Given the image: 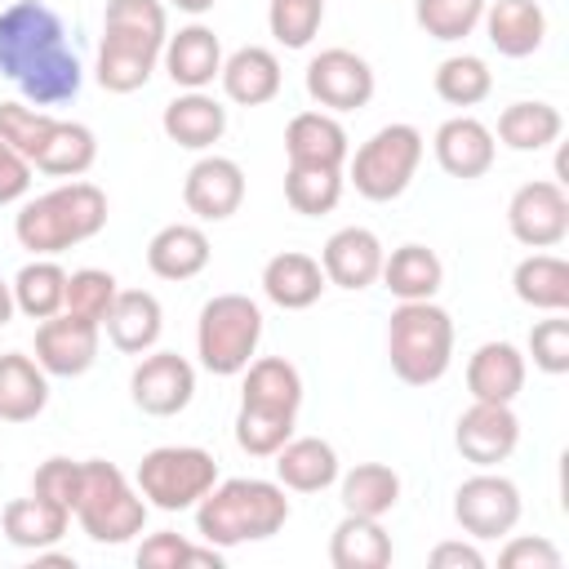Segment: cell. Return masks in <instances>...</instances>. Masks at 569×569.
Returning a JSON list of instances; mask_svg holds the SVG:
<instances>
[{
  "mask_svg": "<svg viewBox=\"0 0 569 569\" xmlns=\"http://www.w3.org/2000/svg\"><path fill=\"white\" fill-rule=\"evenodd\" d=\"M0 76L13 80L31 107H58L80 93V58L49 4L18 0L0 9Z\"/></svg>",
  "mask_w": 569,
  "mask_h": 569,
  "instance_id": "1",
  "label": "cell"
},
{
  "mask_svg": "<svg viewBox=\"0 0 569 569\" xmlns=\"http://www.w3.org/2000/svg\"><path fill=\"white\" fill-rule=\"evenodd\" d=\"M289 520V498L280 480H258V476H236L218 480L200 502H196V529L213 547H240V542H262L280 533Z\"/></svg>",
  "mask_w": 569,
  "mask_h": 569,
  "instance_id": "2",
  "label": "cell"
},
{
  "mask_svg": "<svg viewBox=\"0 0 569 569\" xmlns=\"http://www.w3.org/2000/svg\"><path fill=\"white\" fill-rule=\"evenodd\" d=\"M107 227V196L102 187L71 178L36 200H27L13 218V236L22 249H31L36 258H53L71 244L93 240Z\"/></svg>",
  "mask_w": 569,
  "mask_h": 569,
  "instance_id": "3",
  "label": "cell"
},
{
  "mask_svg": "<svg viewBox=\"0 0 569 569\" xmlns=\"http://www.w3.org/2000/svg\"><path fill=\"white\" fill-rule=\"evenodd\" d=\"M387 356L391 373L409 387H431L445 378L453 360V320L431 298L400 302L387 320Z\"/></svg>",
  "mask_w": 569,
  "mask_h": 569,
  "instance_id": "4",
  "label": "cell"
},
{
  "mask_svg": "<svg viewBox=\"0 0 569 569\" xmlns=\"http://www.w3.org/2000/svg\"><path fill=\"white\" fill-rule=\"evenodd\" d=\"M71 516L80 520V529L93 542L120 547L133 533H142V525H147V498L138 493V485H129V476L116 462L84 458L80 462V498H76V511Z\"/></svg>",
  "mask_w": 569,
  "mask_h": 569,
  "instance_id": "5",
  "label": "cell"
},
{
  "mask_svg": "<svg viewBox=\"0 0 569 569\" xmlns=\"http://www.w3.org/2000/svg\"><path fill=\"white\" fill-rule=\"evenodd\" d=\"M262 342V311L249 293H213L196 320V356L209 373L236 378Z\"/></svg>",
  "mask_w": 569,
  "mask_h": 569,
  "instance_id": "6",
  "label": "cell"
},
{
  "mask_svg": "<svg viewBox=\"0 0 569 569\" xmlns=\"http://www.w3.org/2000/svg\"><path fill=\"white\" fill-rule=\"evenodd\" d=\"M133 480H138V493L147 498V507L187 511L218 485V462L209 449H196V445H160V449L142 453Z\"/></svg>",
  "mask_w": 569,
  "mask_h": 569,
  "instance_id": "7",
  "label": "cell"
},
{
  "mask_svg": "<svg viewBox=\"0 0 569 569\" xmlns=\"http://www.w3.org/2000/svg\"><path fill=\"white\" fill-rule=\"evenodd\" d=\"M347 160H351L356 191L365 200H373V204H387V200H396V196L409 191V182H413V173L422 164V133L413 124H400V120L396 124H382Z\"/></svg>",
  "mask_w": 569,
  "mask_h": 569,
  "instance_id": "8",
  "label": "cell"
},
{
  "mask_svg": "<svg viewBox=\"0 0 569 569\" xmlns=\"http://www.w3.org/2000/svg\"><path fill=\"white\" fill-rule=\"evenodd\" d=\"M453 520L471 538H507L520 525V489L507 476L480 467L471 480L458 485V493H453Z\"/></svg>",
  "mask_w": 569,
  "mask_h": 569,
  "instance_id": "9",
  "label": "cell"
},
{
  "mask_svg": "<svg viewBox=\"0 0 569 569\" xmlns=\"http://www.w3.org/2000/svg\"><path fill=\"white\" fill-rule=\"evenodd\" d=\"M507 227L525 249H556L569 236V196L560 182L538 178L516 187L507 204Z\"/></svg>",
  "mask_w": 569,
  "mask_h": 569,
  "instance_id": "10",
  "label": "cell"
},
{
  "mask_svg": "<svg viewBox=\"0 0 569 569\" xmlns=\"http://www.w3.org/2000/svg\"><path fill=\"white\" fill-rule=\"evenodd\" d=\"M373 89H378L373 67L351 49H320L307 62V93L325 111H360L369 107Z\"/></svg>",
  "mask_w": 569,
  "mask_h": 569,
  "instance_id": "11",
  "label": "cell"
},
{
  "mask_svg": "<svg viewBox=\"0 0 569 569\" xmlns=\"http://www.w3.org/2000/svg\"><path fill=\"white\" fill-rule=\"evenodd\" d=\"M129 396L142 413L151 418H173L191 405L196 396V369L187 356L178 351H151L138 360L133 378H129Z\"/></svg>",
  "mask_w": 569,
  "mask_h": 569,
  "instance_id": "12",
  "label": "cell"
},
{
  "mask_svg": "<svg viewBox=\"0 0 569 569\" xmlns=\"http://www.w3.org/2000/svg\"><path fill=\"white\" fill-rule=\"evenodd\" d=\"M98 338H102V325L58 311L36 329V365L49 378H80L98 360Z\"/></svg>",
  "mask_w": 569,
  "mask_h": 569,
  "instance_id": "13",
  "label": "cell"
},
{
  "mask_svg": "<svg viewBox=\"0 0 569 569\" xmlns=\"http://www.w3.org/2000/svg\"><path fill=\"white\" fill-rule=\"evenodd\" d=\"M453 445L471 467H498L516 453L520 445V418L511 405L493 400H471V409L453 427Z\"/></svg>",
  "mask_w": 569,
  "mask_h": 569,
  "instance_id": "14",
  "label": "cell"
},
{
  "mask_svg": "<svg viewBox=\"0 0 569 569\" xmlns=\"http://www.w3.org/2000/svg\"><path fill=\"white\" fill-rule=\"evenodd\" d=\"M182 200L200 222H222L244 204V169L231 156H200L182 178Z\"/></svg>",
  "mask_w": 569,
  "mask_h": 569,
  "instance_id": "15",
  "label": "cell"
},
{
  "mask_svg": "<svg viewBox=\"0 0 569 569\" xmlns=\"http://www.w3.org/2000/svg\"><path fill=\"white\" fill-rule=\"evenodd\" d=\"M382 258H387V249L369 227H342L320 249L325 280L338 284V289H351V293L369 289L382 276Z\"/></svg>",
  "mask_w": 569,
  "mask_h": 569,
  "instance_id": "16",
  "label": "cell"
},
{
  "mask_svg": "<svg viewBox=\"0 0 569 569\" xmlns=\"http://www.w3.org/2000/svg\"><path fill=\"white\" fill-rule=\"evenodd\" d=\"M431 147H436V164H440L449 178H462V182L485 178V173L493 169V156H498L493 129H489L485 120H476V116H453V120H445V124L436 129Z\"/></svg>",
  "mask_w": 569,
  "mask_h": 569,
  "instance_id": "17",
  "label": "cell"
},
{
  "mask_svg": "<svg viewBox=\"0 0 569 569\" xmlns=\"http://www.w3.org/2000/svg\"><path fill=\"white\" fill-rule=\"evenodd\" d=\"M160 62H164V71L178 89H209L222 71V44L204 22H191V27H182L178 36L164 40Z\"/></svg>",
  "mask_w": 569,
  "mask_h": 569,
  "instance_id": "18",
  "label": "cell"
},
{
  "mask_svg": "<svg viewBox=\"0 0 569 569\" xmlns=\"http://www.w3.org/2000/svg\"><path fill=\"white\" fill-rule=\"evenodd\" d=\"M160 129L169 142L187 147V151H209L222 133H227V107L218 98H209L204 89H182L164 116H160Z\"/></svg>",
  "mask_w": 569,
  "mask_h": 569,
  "instance_id": "19",
  "label": "cell"
},
{
  "mask_svg": "<svg viewBox=\"0 0 569 569\" xmlns=\"http://www.w3.org/2000/svg\"><path fill=\"white\" fill-rule=\"evenodd\" d=\"M284 156L289 164H320V169H342L351 147L347 129L338 124L333 111H298L284 129Z\"/></svg>",
  "mask_w": 569,
  "mask_h": 569,
  "instance_id": "20",
  "label": "cell"
},
{
  "mask_svg": "<svg viewBox=\"0 0 569 569\" xmlns=\"http://www.w3.org/2000/svg\"><path fill=\"white\" fill-rule=\"evenodd\" d=\"M325 284H329V280H325L320 258L298 253V249L276 253V258H267V267H262V293H267L280 311H307V307H316L320 293H325Z\"/></svg>",
  "mask_w": 569,
  "mask_h": 569,
  "instance_id": "21",
  "label": "cell"
},
{
  "mask_svg": "<svg viewBox=\"0 0 569 569\" xmlns=\"http://www.w3.org/2000/svg\"><path fill=\"white\" fill-rule=\"evenodd\" d=\"M107 338L116 351L124 356H142L160 342V329H164V311H160V298L147 293V289H120L107 320H102Z\"/></svg>",
  "mask_w": 569,
  "mask_h": 569,
  "instance_id": "22",
  "label": "cell"
},
{
  "mask_svg": "<svg viewBox=\"0 0 569 569\" xmlns=\"http://www.w3.org/2000/svg\"><path fill=\"white\" fill-rule=\"evenodd\" d=\"M485 36L502 58H529L547 40V13L538 0H493L485 13Z\"/></svg>",
  "mask_w": 569,
  "mask_h": 569,
  "instance_id": "23",
  "label": "cell"
},
{
  "mask_svg": "<svg viewBox=\"0 0 569 569\" xmlns=\"http://www.w3.org/2000/svg\"><path fill=\"white\" fill-rule=\"evenodd\" d=\"M467 391L471 400L511 405L525 391V351L511 342H480L467 360Z\"/></svg>",
  "mask_w": 569,
  "mask_h": 569,
  "instance_id": "24",
  "label": "cell"
},
{
  "mask_svg": "<svg viewBox=\"0 0 569 569\" xmlns=\"http://www.w3.org/2000/svg\"><path fill=\"white\" fill-rule=\"evenodd\" d=\"M156 62H160V44L138 40V36L102 31V44H98V84L107 93H138L151 80Z\"/></svg>",
  "mask_w": 569,
  "mask_h": 569,
  "instance_id": "25",
  "label": "cell"
},
{
  "mask_svg": "<svg viewBox=\"0 0 569 569\" xmlns=\"http://www.w3.org/2000/svg\"><path fill=\"white\" fill-rule=\"evenodd\" d=\"M218 80H222V93L231 98V102H240V107H262V102H271L276 93H280V58L271 53V49H262V44H244V49H236L231 58H222V71H218Z\"/></svg>",
  "mask_w": 569,
  "mask_h": 569,
  "instance_id": "26",
  "label": "cell"
},
{
  "mask_svg": "<svg viewBox=\"0 0 569 569\" xmlns=\"http://www.w3.org/2000/svg\"><path fill=\"white\" fill-rule=\"evenodd\" d=\"M276 480L293 493H320L338 480V453L320 436H289L276 449Z\"/></svg>",
  "mask_w": 569,
  "mask_h": 569,
  "instance_id": "27",
  "label": "cell"
},
{
  "mask_svg": "<svg viewBox=\"0 0 569 569\" xmlns=\"http://www.w3.org/2000/svg\"><path fill=\"white\" fill-rule=\"evenodd\" d=\"M147 267L160 280H191L209 267V236L196 222H169L147 240Z\"/></svg>",
  "mask_w": 569,
  "mask_h": 569,
  "instance_id": "28",
  "label": "cell"
},
{
  "mask_svg": "<svg viewBox=\"0 0 569 569\" xmlns=\"http://www.w3.org/2000/svg\"><path fill=\"white\" fill-rule=\"evenodd\" d=\"M49 405V373L22 356L4 351L0 356V422H31Z\"/></svg>",
  "mask_w": 569,
  "mask_h": 569,
  "instance_id": "29",
  "label": "cell"
},
{
  "mask_svg": "<svg viewBox=\"0 0 569 569\" xmlns=\"http://www.w3.org/2000/svg\"><path fill=\"white\" fill-rule=\"evenodd\" d=\"M67 525H71V511L67 507H58V502H49V498H13V502H4V511H0V529H4V538L13 542V547H22V551H44V547H53L62 533H67Z\"/></svg>",
  "mask_w": 569,
  "mask_h": 569,
  "instance_id": "30",
  "label": "cell"
},
{
  "mask_svg": "<svg viewBox=\"0 0 569 569\" xmlns=\"http://www.w3.org/2000/svg\"><path fill=\"white\" fill-rule=\"evenodd\" d=\"M329 560L333 569H382L391 565V533L373 516H342L329 538Z\"/></svg>",
  "mask_w": 569,
  "mask_h": 569,
  "instance_id": "31",
  "label": "cell"
},
{
  "mask_svg": "<svg viewBox=\"0 0 569 569\" xmlns=\"http://www.w3.org/2000/svg\"><path fill=\"white\" fill-rule=\"evenodd\" d=\"M240 405L276 409V413H298V405H302V373H298L284 356L249 360V365H244Z\"/></svg>",
  "mask_w": 569,
  "mask_h": 569,
  "instance_id": "32",
  "label": "cell"
},
{
  "mask_svg": "<svg viewBox=\"0 0 569 569\" xmlns=\"http://www.w3.org/2000/svg\"><path fill=\"white\" fill-rule=\"evenodd\" d=\"M400 302H422L436 298L440 280H445V262L427 249V244H400L382 258V276H378Z\"/></svg>",
  "mask_w": 569,
  "mask_h": 569,
  "instance_id": "33",
  "label": "cell"
},
{
  "mask_svg": "<svg viewBox=\"0 0 569 569\" xmlns=\"http://www.w3.org/2000/svg\"><path fill=\"white\" fill-rule=\"evenodd\" d=\"M511 289L533 311H565L569 307V262L556 253H529L516 262Z\"/></svg>",
  "mask_w": 569,
  "mask_h": 569,
  "instance_id": "34",
  "label": "cell"
},
{
  "mask_svg": "<svg viewBox=\"0 0 569 569\" xmlns=\"http://www.w3.org/2000/svg\"><path fill=\"white\" fill-rule=\"evenodd\" d=\"M98 160V138L89 124L80 120H53V133L49 142L40 147V156L31 160V169L40 173H53V178H80L89 173Z\"/></svg>",
  "mask_w": 569,
  "mask_h": 569,
  "instance_id": "35",
  "label": "cell"
},
{
  "mask_svg": "<svg viewBox=\"0 0 569 569\" xmlns=\"http://www.w3.org/2000/svg\"><path fill=\"white\" fill-rule=\"evenodd\" d=\"M400 502V476L387 462H356L342 476V507L351 516H373L382 520Z\"/></svg>",
  "mask_w": 569,
  "mask_h": 569,
  "instance_id": "36",
  "label": "cell"
},
{
  "mask_svg": "<svg viewBox=\"0 0 569 569\" xmlns=\"http://www.w3.org/2000/svg\"><path fill=\"white\" fill-rule=\"evenodd\" d=\"M560 129H565V120L551 102H511L498 116V138L511 151H542L560 138Z\"/></svg>",
  "mask_w": 569,
  "mask_h": 569,
  "instance_id": "37",
  "label": "cell"
},
{
  "mask_svg": "<svg viewBox=\"0 0 569 569\" xmlns=\"http://www.w3.org/2000/svg\"><path fill=\"white\" fill-rule=\"evenodd\" d=\"M67 298V271L53 258H36L13 276V307L31 320H49L62 311Z\"/></svg>",
  "mask_w": 569,
  "mask_h": 569,
  "instance_id": "38",
  "label": "cell"
},
{
  "mask_svg": "<svg viewBox=\"0 0 569 569\" xmlns=\"http://www.w3.org/2000/svg\"><path fill=\"white\" fill-rule=\"evenodd\" d=\"M284 200L302 218H320V213L338 209V200H342V169L289 164V173H284Z\"/></svg>",
  "mask_w": 569,
  "mask_h": 569,
  "instance_id": "39",
  "label": "cell"
},
{
  "mask_svg": "<svg viewBox=\"0 0 569 569\" xmlns=\"http://www.w3.org/2000/svg\"><path fill=\"white\" fill-rule=\"evenodd\" d=\"M436 93L449 102V107H476L493 93V71L485 67V58L476 53H453L436 67Z\"/></svg>",
  "mask_w": 569,
  "mask_h": 569,
  "instance_id": "40",
  "label": "cell"
},
{
  "mask_svg": "<svg viewBox=\"0 0 569 569\" xmlns=\"http://www.w3.org/2000/svg\"><path fill=\"white\" fill-rule=\"evenodd\" d=\"M102 31L138 36V40H151V44L164 49V40H169V13H164V0H107Z\"/></svg>",
  "mask_w": 569,
  "mask_h": 569,
  "instance_id": "41",
  "label": "cell"
},
{
  "mask_svg": "<svg viewBox=\"0 0 569 569\" xmlns=\"http://www.w3.org/2000/svg\"><path fill=\"white\" fill-rule=\"evenodd\" d=\"M116 293H120V284H116V276H111V271H102V267H80V271H71V276H67L62 311H71V316H80V320L102 325V320H107V311H111V302H116Z\"/></svg>",
  "mask_w": 569,
  "mask_h": 569,
  "instance_id": "42",
  "label": "cell"
},
{
  "mask_svg": "<svg viewBox=\"0 0 569 569\" xmlns=\"http://www.w3.org/2000/svg\"><path fill=\"white\" fill-rule=\"evenodd\" d=\"M293 418L298 413H276V409H253L240 405L236 413V445L253 458H276V449L293 436Z\"/></svg>",
  "mask_w": 569,
  "mask_h": 569,
  "instance_id": "43",
  "label": "cell"
},
{
  "mask_svg": "<svg viewBox=\"0 0 569 569\" xmlns=\"http://www.w3.org/2000/svg\"><path fill=\"white\" fill-rule=\"evenodd\" d=\"M53 120L44 107H31V102H0V142H9L18 156L36 160L40 147L49 142L53 133Z\"/></svg>",
  "mask_w": 569,
  "mask_h": 569,
  "instance_id": "44",
  "label": "cell"
},
{
  "mask_svg": "<svg viewBox=\"0 0 569 569\" xmlns=\"http://www.w3.org/2000/svg\"><path fill=\"white\" fill-rule=\"evenodd\" d=\"M480 13H485V0H418V4H413L418 27H422L431 40H445V44L471 36L476 22H480Z\"/></svg>",
  "mask_w": 569,
  "mask_h": 569,
  "instance_id": "45",
  "label": "cell"
},
{
  "mask_svg": "<svg viewBox=\"0 0 569 569\" xmlns=\"http://www.w3.org/2000/svg\"><path fill=\"white\" fill-rule=\"evenodd\" d=\"M320 22H325V0H271L267 9V27L284 49H307Z\"/></svg>",
  "mask_w": 569,
  "mask_h": 569,
  "instance_id": "46",
  "label": "cell"
},
{
  "mask_svg": "<svg viewBox=\"0 0 569 569\" xmlns=\"http://www.w3.org/2000/svg\"><path fill=\"white\" fill-rule=\"evenodd\" d=\"M529 356L551 378L569 373V320L560 311H547V320H538L529 329Z\"/></svg>",
  "mask_w": 569,
  "mask_h": 569,
  "instance_id": "47",
  "label": "cell"
},
{
  "mask_svg": "<svg viewBox=\"0 0 569 569\" xmlns=\"http://www.w3.org/2000/svg\"><path fill=\"white\" fill-rule=\"evenodd\" d=\"M31 493L36 498H49L67 511H76V498H80V462L76 458H44L31 476Z\"/></svg>",
  "mask_w": 569,
  "mask_h": 569,
  "instance_id": "48",
  "label": "cell"
},
{
  "mask_svg": "<svg viewBox=\"0 0 569 569\" xmlns=\"http://www.w3.org/2000/svg\"><path fill=\"white\" fill-rule=\"evenodd\" d=\"M138 565L142 569H187L191 565V542L182 538V533H151V538H142V547H138Z\"/></svg>",
  "mask_w": 569,
  "mask_h": 569,
  "instance_id": "49",
  "label": "cell"
},
{
  "mask_svg": "<svg viewBox=\"0 0 569 569\" xmlns=\"http://www.w3.org/2000/svg\"><path fill=\"white\" fill-rule=\"evenodd\" d=\"M502 569H560V551L547 538H511L498 551Z\"/></svg>",
  "mask_w": 569,
  "mask_h": 569,
  "instance_id": "50",
  "label": "cell"
},
{
  "mask_svg": "<svg viewBox=\"0 0 569 569\" xmlns=\"http://www.w3.org/2000/svg\"><path fill=\"white\" fill-rule=\"evenodd\" d=\"M31 191V160L0 142V204H13Z\"/></svg>",
  "mask_w": 569,
  "mask_h": 569,
  "instance_id": "51",
  "label": "cell"
},
{
  "mask_svg": "<svg viewBox=\"0 0 569 569\" xmlns=\"http://www.w3.org/2000/svg\"><path fill=\"white\" fill-rule=\"evenodd\" d=\"M431 565L436 569H485V556L471 542H440L431 547Z\"/></svg>",
  "mask_w": 569,
  "mask_h": 569,
  "instance_id": "52",
  "label": "cell"
},
{
  "mask_svg": "<svg viewBox=\"0 0 569 569\" xmlns=\"http://www.w3.org/2000/svg\"><path fill=\"white\" fill-rule=\"evenodd\" d=\"M13 311H18V307H13V284H4V280H0V329L13 320Z\"/></svg>",
  "mask_w": 569,
  "mask_h": 569,
  "instance_id": "53",
  "label": "cell"
},
{
  "mask_svg": "<svg viewBox=\"0 0 569 569\" xmlns=\"http://www.w3.org/2000/svg\"><path fill=\"white\" fill-rule=\"evenodd\" d=\"M169 4H178L182 13H209L218 0H169Z\"/></svg>",
  "mask_w": 569,
  "mask_h": 569,
  "instance_id": "54",
  "label": "cell"
}]
</instances>
